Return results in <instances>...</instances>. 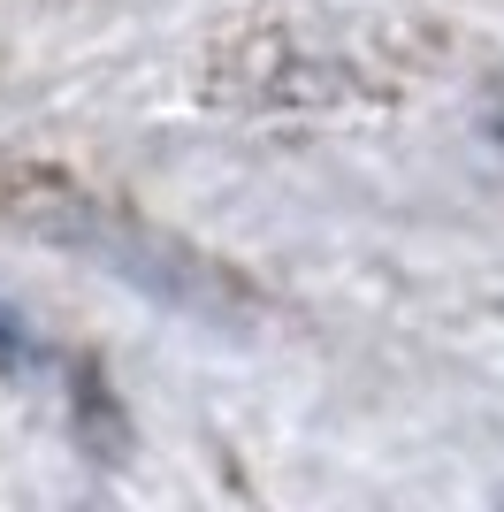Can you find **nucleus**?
<instances>
[{
	"instance_id": "f257e3e1",
	"label": "nucleus",
	"mask_w": 504,
	"mask_h": 512,
	"mask_svg": "<svg viewBox=\"0 0 504 512\" xmlns=\"http://www.w3.org/2000/svg\"><path fill=\"white\" fill-rule=\"evenodd\" d=\"M16 214L31 230H46L54 245L115 268L123 283H146L153 299L184 306V314H199V321H245L252 314V291L230 268H214L207 253H191V245H176L168 230H146V222H130V214L100 207V199L46 192V199H31V207H16Z\"/></svg>"
}]
</instances>
